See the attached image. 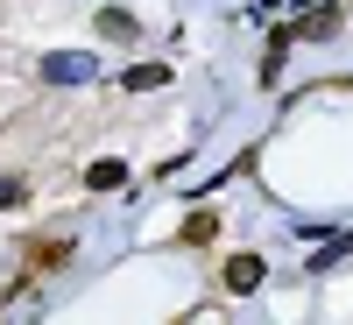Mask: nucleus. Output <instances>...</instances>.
<instances>
[{
	"label": "nucleus",
	"instance_id": "obj_4",
	"mask_svg": "<svg viewBox=\"0 0 353 325\" xmlns=\"http://www.w3.org/2000/svg\"><path fill=\"white\" fill-rule=\"evenodd\" d=\"M163 78H170V64H134V71H128V92H156Z\"/></svg>",
	"mask_w": 353,
	"mask_h": 325
},
{
	"label": "nucleus",
	"instance_id": "obj_3",
	"mask_svg": "<svg viewBox=\"0 0 353 325\" xmlns=\"http://www.w3.org/2000/svg\"><path fill=\"white\" fill-rule=\"evenodd\" d=\"M85 184H92V191H113V184H128V163H92V170H85Z\"/></svg>",
	"mask_w": 353,
	"mask_h": 325
},
{
	"label": "nucleus",
	"instance_id": "obj_8",
	"mask_svg": "<svg viewBox=\"0 0 353 325\" xmlns=\"http://www.w3.org/2000/svg\"><path fill=\"white\" fill-rule=\"evenodd\" d=\"M21 198V184H14V177H0V205H14Z\"/></svg>",
	"mask_w": 353,
	"mask_h": 325
},
{
	"label": "nucleus",
	"instance_id": "obj_7",
	"mask_svg": "<svg viewBox=\"0 0 353 325\" xmlns=\"http://www.w3.org/2000/svg\"><path fill=\"white\" fill-rule=\"evenodd\" d=\"M212 233H219V219H212V213H198V219H184V241H212Z\"/></svg>",
	"mask_w": 353,
	"mask_h": 325
},
{
	"label": "nucleus",
	"instance_id": "obj_6",
	"mask_svg": "<svg viewBox=\"0 0 353 325\" xmlns=\"http://www.w3.org/2000/svg\"><path fill=\"white\" fill-rule=\"evenodd\" d=\"M332 28H339V8H311L304 14V36H332Z\"/></svg>",
	"mask_w": 353,
	"mask_h": 325
},
{
	"label": "nucleus",
	"instance_id": "obj_2",
	"mask_svg": "<svg viewBox=\"0 0 353 325\" xmlns=\"http://www.w3.org/2000/svg\"><path fill=\"white\" fill-rule=\"evenodd\" d=\"M261 276H269V269H261V255H233V262H226V290H233V297L261 290Z\"/></svg>",
	"mask_w": 353,
	"mask_h": 325
},
{
	"label": "nucleus",
	"instance_id": "obj_5",
	"mask_svg": "<svg viewBox=\"0 0 353 325\" xmlns=\"http://www.w3.org/2000/svg\"><path fill=\"white\" fill-rule=\"evenodd\" d=\"M99 36H113V43H128V36H134V14H121V8H106V14H99Z\"/></svg>",
	"mask_w": 353,
	"mask_h": 325
},
{
	"label": "nucleus",
	"instance_id": "obj_1",
	"mask_svg": "<svg viewBox=\"0 0 353 325\" xmlns=\"http://www.w3.org/2000/svg\"><path fill=\"white\" fill-rule=\"evenodd\" d=\"M43 78L50 85H85V78H99V57L92 50H57V57H43Z\"/></svg>",
	"mask_w": 353,
	"mask_h": 325
}]
</instances>
